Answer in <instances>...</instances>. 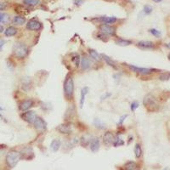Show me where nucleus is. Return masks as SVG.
<instances>
[{
  "label": "nucleus",
  "instance_id": "nucleus-46",
  "mask_svg": "<svg viewBox=\"0 0 170 170\" xmlns=\"http://www.w3.org/2000/svg\"><path fill=\"white\" fill-rule=\"evenodd\" d=\"M154 2H156V3H159V2H161L162 0H153Z\"/></svg>",
  "mask_w": 170,
  "mask_h": 170
},
{
  "label": "nucleus",
  "instance_id": "nucleus-6",
  "mask_svg": "<svg viewBox=\"0 0 170 170\" xmlns=\"http://www.w3.org/2000/svg\"><path fill=\"white\" fill-rule=\"evenodd\" d=\"M99 32L107 37H116V27L108 24H100L99 26Z\"/></svg>",
  "mask_w": 170,
  "mask_h": 170
},
{
  "label": "nucleus",
  "instance_id": "nucleus-43",
  "mask_svg": "<svg viewBox=\"0 0 170 170\" xmlns=\"http://www.w3.org/2000/svg\"><path fill=\"white\" fill-rule=\"evenodd\" d=\"M4 44H5V41L3 39V40H1L0 41V51L2 50V49H3V47L4 46Z\"/></svg>",
  "mask_w": 170,
  "mask_h": 170
},
{
  "label": "nucleus",
  "instance_id": "nucleus-38",
  "mask_svg": "<svg viewBox=\"0 0 170 170\" xmlns=\"http://www.w3.org/2000/svg\"><path fill=\"white\" fill-rule=\"evenodd\" d=\"M139 102L138 101H133L131 104H130V110L131 111H135V110L139 107Z\"/></svg>",
  "mask_w": 170,
  "mask_h": 170
},
{
  "label": "nucleus",
  "instance_id": "nucleus-34",
  "mask_svg": "<svg viewBox=\"0 0 170 170\" xmlns=\"http://www.w3.org/2000/svg\"><path fill=\"white\" fill-rule=\"evenodd\" d=\"M9 21V16L5 13H0V23L6 24Z\"/></svg>",
  "mask_w": 170,
  "mask_h": 170
},
{
  "label": "nucleus",
  "instance_id": "nucleus-24",
  "mask_svg": "<svg viewBox=\"0 0 170 170\" xmlns=\"http://www.w3.org/2000/svg\"><path fill=\"white\" fill-rule=\"evenodd\" d=\"M89 93V88L88 87H83L81 90L80 93V100H79V106L80 108L83 107L84 103H85V99H86V96Z\"/></svg>",
  "mask_w": 170,
  "mask_h": 170
},
{
  "label": "nucleus",
  "instance_id": "nucleus-7",
  "mask_svg": "<svg viewBox=\"0 0 170 170\" xmlns=\"http://www.w3.org/2000/svg\"><path fill=\"white\" fill-rule=\"evenodd\" d=\"M37 116V114L36 113V111H32V110H28L26 111H23L20 114V118L23 121H25L26 123H27L28 124H31V125H32Z\"/></svg>",
  "mask_w": 170,
  "mask_h": 170
},
{
  "label": "nucleus",
  "instance_id": "nucleus-8",
  "mask_svg": "<svg viewBox=\"0 0 170 170\" xmlns=\"http://www.w3.org/2000/svg\"><path fill=\"white\" fill-rule=\"evenodd\" d=\"M93 61L92 59L89 56V54H83L81 56V61H80V68L83 72L88 71L90 70V68L93 66Z\"/></svg>",
  "mask_w": 170,
  "mask_h": 170
},
{
  "label": "nucleus",
  "instance_id": "nucleus-48",
  "mask_svg": "<svg viewBox=\"0 0 170 170\" xmlns=\"http://www.w3.org/2000/svg\"><path fill=\"white\" fill-rule=\"evenodd\" d=\"M2 110H3V109H2V108L0 107V111H2Z\"/></svg>",
  "mask_w": 170,
  "mask_h": 170
},
{
  "label": "nucleus",
  "instance_id": "nucleus-37",
  "mask_svg": "<svg viewBox=\"0 0 170 170\" xmlns=\"http://www.w3.org/2000/svg\"><path fill=\"white\" fill-rule=\"evenodd\" d=\"M97 37H98L99 39H100V40H102L103 42H108L109 41V37L106 36V35H104V34H102V33H100V32H99L98 35H97Z\"/></svg>",
  "mask_w": 170,
  "mask_h": 170
},
{
  "label": "nucleus",
  "instance_id": "nucleus-1",
  "mask_svg": "<svg viewBox=\"0 0 170 170\" xmlns=\"http://www.w3.org/2000/svg\"><path fill=\"white\" fill-rule=\"evenodd\" d=\"M63 92L65 99L68 102H72L74 99V78L72 72H68L63 83Z\"/></svg>",
  "mask_w": 170,
  "mask_h": 170
},
{
  "label": "nucleus",
  "instance_id": "nucleus-33",
  "mask_svg": "<svg viewBox=\"0 0 170 170\" xmlns=\"http://www.w3.org/2000/svg\"><path fill=\"white\" fill-rule=\"evenodd\" d=\"M157 78L160 81H168L170 79V72H162L158 75Z\"/></svg>",
  "mask_w": 170,
  "mask_h": 170
},
{
  "label": "nucleus",
  "instance_id": "nucleus-29",
  "mask_svg": "<svg viewBox=\"0 0 170 170\" xmlns=\"http://www.w3.org/2000/svg\"><path fill=\"white\" fill-rule=\"evenodd\" d=\"M123 167H124L125 170H136L137 163L134 161H128L126 162Z\"/></svg>",
  "mask_w": 170,
  "mask_h": 170
},
{
  "label": "nucleus",
  "instance_id": "nucleus-4",
  "mask_svg": "<svg viewBox=\"0 0 170 170\" xmlns=\"http://www.w3.org/2000/svg\"><path fill=\"white\" fill-rule=\"evenodd\" d=\"M126 67H128L131 72H134L141 77H147V76H151L152 74L156 73V72H159V70L155 69V68H147V67H140V66H136L131 64H124Z\"/></svg>",
  "mask_w": 170,
  "mask_h": 170
},
{
  "label": "nucleus",
  "instance_id": "nucleus-19",
  "mask_svg": "<svg viewBox=\"0 0 170 170\" xmlns=\"http://www.w3.org/2000/svg\"><path fill=\"white\" fill-rule=\"evenodd\" d=\"M114 43L117 46H121V47H126V46H129V45L133 44V41L132 40L122 38V37H115Z\"/></svg>",
  "mask_w": 170,
  "mask_h": 170
},
{
  "label": "nucleus",
  "instance_id": "nucleus-5",
  "mask_svg": "<svg viewBox=\"0 0 170 170\" xmlns=\"http://www.w3.org/2000/svg\"><path fill=\"white\" fill-rule=\"evenodd\" d=\"M21 159V155L20 152L17 151H10L6 155V163L10 169L15 168L20 160Z\"/></svg>",
  "mask_w": 170,
  "mask_h": 170
},
{
  "label": "nucleus",
  "instance_id": "nucleus-16",
  "mask_svg": "<svg viewBox=\"0 0 170 170\" xmlns=\"http://www.w3.org/2000/svg\"><path fill=\"white\" fill-rule=\"evenodd\" d=\"M101 57H102V61H104L109 66L112 67L114 70H118V69H119L118 65H117L116 61H115L114 60H112L111 57H109L108 55H107V54H101Z\"/></svg>",
  "mask_w": 170,
  "mask_h": 170
},
{
  "label": "nucleus",
  "instance_id": "nucleus-25",
  "mask_svg": "<svg viewBox=\"0 0 170 170\" xmlns=\"http://www.w3.org/2000/svg\"><path fill=\"white\" fill-rule=\"evenodd\" d=\"M18 33V29L15 27H9L4 30V35L7 37L16 36Z\"/></svg>",
  "mask_w": 170,
  "mask_h": 170
},
{
  "label": "nucleus",
  "instance_id": "nucleus-15",
  "mask_svg": "<svg viewBox=\"0 0 170 170\" xmlns=\"http://www.w3.org/2000/svg\"><path fill=\"white\" fill-rule=\"evenodd\" d=\"M77 113V110H76V107L75 105H71V107L67 108L66 113H65V120L66 122L70 123V121H72V119L75 117Z\"/></svg>",
  "mask_w": 170,
  "mask_h": 170
},
{
  "label": "nucleus",
  "instance_id": "nucleus-26",
  "mask_svg": "<svg viewBox=\"0 0 170 170\" xmlns=\"http://www.w3.org/2000/svg\"><path fill=\"white\" fill-rule=\"evenodd\" d=\"M61 146V141L59 139H54L50 143V149L54 152H57Z\"/></svg>",
  "mask_w": 170,
  "mask_h": 170
},
{
  "label": "nucleus",
  "instance_id": "nucleus-13",
  "mask_svg": "<svg viewBox=\"0 0 170 170\" xmlns=\"http://www.w3.org/2000/svg\"><path fill=\"white\" fill-rule=\"evenodd\" d=\"M56 131H58L59 133L62 134H66V135H69L72 133V126L71 123L68 122H66L64 123H61L60 125H58L56 127Z\"/></svg>",
  "mask_w": 170,
  "mask_h": 170
},
{
  "label": "nucleus",
  "instance_id": "nucleus-41",
  "mask_svg": "<svg viewBox=\"0 0 170 170\" xmlns=\"http://www.w3.org/2000/svg\"><path fill=\"white\" fill-rule=\"evenodd\" d=\"M73 2H74V4L76 6H81L83 4V0H74Z\"/></svg>",
  "mask_w": 170,
  "mask_h": 170
},
{
  "label": "nucleus",
  "instance_id": "nucleus-14",
  "mask_svg": "<svg viewBox=\"0 0 170 170\" xmlns=\"http://www.w3.org/2000/svg\"><path fill=\"white\" fill-rule=\"evenodd\" d=\"M115 134L111 131H106L105 134H103L102 137V140H103V144L107 146H110L112 145L113 141L115 140Z\"/></svg>",
  "mask_w": 170,
  "mask_h": 170
},
{
  "label": "nucleus",
  "instance_id": "nucleus-23",
  "mask_svg": "<svg viewBox=\"0 0 170 170\" xmlns=\"http://www.w3.org/2000/svg\"><path fill=\"white\" fill-rule=\"evenodd\" d=\"M90 150L93 152H97L100 147V142H99V139L97 137H93L92 140L90 144Z\"/></svg>",
  "mask_w": 170,
  "mask_h": 170
},
{
  "label": "nucleus",
  "instance_id": "nucleus-40",
  "mask_svg": "<svg viewBox=\"0 0 170 170\" xmlns=\"http://www.w3.org/2000/svg\"><path fill=\"white\" fill-rule=\"evenodd\" d=\"M7 6H8V4H7V3L1 2V3H0V11L4 10V9L7 8Z\"/></svg>",
  "mask_w": 170,
  "mask_h": 170
},
{
  "label": "nucleus",
  "instance_id": "nucleus-17",
  "mask_svg": "<svg viewBox=\"0 0 170 170\" xmlns=\"http://www.w3.org/2000/svg\"><path fill=\"white\" fill-rule=\"evenodd\" d=\"M32 81L31 79V78H29V77L23 78L22 80H21V88H22V90L26 91V92H28L29 90H32Z\"/></svg>",
  "mask_w": 170,
  "mask_h": 170
},
{
  "label": "nucleus",
  "instance_id": "nucleus-10",
  "mask_svg": "<svg viewBox=\"0 0 170 170\" xmlns=\"http://www.w3.org/2000/svg\"><path fill=\"white\" fill-rule=\"evenodd\" d=\"M19 110L20 111H26L30 110L32 107H35V100L32 98H27L22 99L20 103H19Z\"/></svg>",
  "mask_w": 170,
  "mask_h": 170
},
{
  "label": "nucleus",
  "instance_id": "nucleus-30",
  "mask_svg": "<svg viewBox=\"0 0 170 170\" xmlns=\"http://www.w3.org/2000/svg\"><path fill=\"white\" fill-rule=\"evenodd\" d=\"M94 125H95V127L96 128H98V129H105L107 128L106 124L100 119H99V118H95L94 120Z\"/></svg>",
  "mask_w": 170,
  "mask_h": 170
},
{
  "label": "nucleus",
  "instance_id": "nucleus-42",
  "mask_svg": "<svg viewBox=\"0 0 170 170\" xmlns=\"http://www.w3.org/2000/svg\"><path fill=\"white\" fill-rule=\"evenodd\" d=\"M110 96H111V93H106L104 95H102L101 99H102V100H104V99H106L109 98Z\"/></svg>",
  "mask_w": 170,
  "mask_h": 170
},
{
  "label": "nucleus",
  "instance_id": "nucleus-22",
  "mask_svg": "<svg viewBox=\"0 0 170 170\" xmlns=\"http://www.w3.org/2000/svg\"><path fill=\"white\" fill-rule=\"evenodd\" d=\"M98 20L102 24H115L117 21V18L114 16H100L99 17Z\"/></svg>",
  "mask_w": 170,
  "mask_h": 170
},
{
  "label": "nucleus",
  "instance_id": "nucleus-39",
  "mask_svg": "<svg viewBox=\"0 0 170 170\" xmlns=\"http://www.w3.org/2000/svg\"><path fill=\"white\" fill-rule=\"evenodd\" d=\"M127 117H128V115H123L122 116H120V118H119V121H118V123H117V126L123 125Z\"/></svg>",
  "mask_w": 170,
  "mask_h": 170
},
{
  "label": "nucleus",
  "instance_id": "nucleus-20",
  "mask_svg": "<svg viewBox=\"0 0 170 170\" xmlns=\"http://www.w3.org/2000/svg\"><path fill=\"white\" fill-rule=\"evenodd\" d=\"M93 137L89 134H83L82 135L79 139V142H80V145L83 146V147H88L90 146V144L92 140Z\"/></svg>",
  "mask_w": 170,
  "mask_h": 170
},
{
  "label": "nucleus",
  "instance_id": "nucleus-31",
  "mask_svg": "<svg viewBox=\"0 0 170 170\" xmlns=\"http://www.w3.org/2000/svg\"><path fill=\"white\" fill-rule=\"evenodd\" d=\"M124 144H125L124 140H123V139H121V138L119 137V135L117 134L116 137H115V140H114V141H113L112 145H113L114 147H119V146L123 145Z\"/></svg>",
  "mask_w": 170,
  "mask_h": 170
},
{
  "label": "nucleus",
  "instance_id": "nucleus-2",
  "mask_svg": "<svg viewBox=\"0 0 170 170\" xmlns=\"http://www.w3.org/2000/svg\"><path fill=\"white\" fill-rule=\"evenodd\" d=\"M30 53L29 46L24 42H16L13 46V55L18 60L26 59Z\"/></svg>",
  "mask_w": 170,
  "mask_h": 170
},
{
  "label": "nucleus",
  "instance_id": "nucleus-12",
  "mask_svg": "<svg viewBox=\"0 0 170 170\" xmlns=\"http://www.w3.org/2000/svg\"><path fill=\"white\" fill-rule=\"evenodd\" d=\"M43 28L42 23L37 20L36 19L30 20L27 24V29L29 31H33V32H38Z\"/></svg>",
  "mask_w": 170,
  "mask_h": 170
},
{
  "label": "nucleus",
  "instance_id": "nucleus-27",
  "mask_svg": "<svg viewBox=\"0 0 170 170\" xmlns=\"http://www.w3.org/2000/svg\"><path fill=\"white\" fill-rule=\"evenodd\" d=\"M26 21H27V20L22 16H16L13 19V22L16 26H22L26 23Z\"/></svg>",
  "mask_w": 170,
  "mask_h": 170
},
{
  "label": "nucleus",
  "instance_id": "nucleus-9",
  "mask_svg": "<svg viewBox=\"0 0 170 170\" xmlns=\"http://www.w3.org/2000/svg\"><path fill=\"white\" fill-rule=\"evenodd\" d=\"M32 126L37 132H39V133H43L47 129V123L45 122L43 117L39 116H37L35 121L32 123Z\"/></svg>",
  "mask_w": 170,
  "mask_h": 170
},
{
  "label": "nucleus",
  "instance_id": "nucleus-32",
  "mask_svg": "<svg viewBox=\"0 0 170 170\" xmlns=\"http://www.w3.org/2000/svg\"><path fill=\"white\" fill-rule=\"evenodd\" d=\"M23 4L28 6H36L40 4V0H23Z\"/></svg>",
  "mask_w": 170,
  "mask_h": 170
},
{
  "label": "nucleus",
  "instance_id": "nucleus-47",
  "mask_svg": "<svg viewBox=\"0 0 170 170\" xmlns=\"http://www.w3.org/2000/svg\"><path fill=\"white\" fill-rule=\"evenodd\" d=\"M168 59L170 61V53L169 54H168Z\"/></svg>",
  "mask_w": 170,
  "mask_h": 170
},
{
  "label": "nucleus",
  "instance_id": "nucleus-35",
  "mask_svg": "<svg viewBox=\"0 0 170 170\" xmlns=\"http://www.w3.org/2000/svg\"><path fill=\"white\" fill-rule=\"evenodd\" d=\"M149 32H150V33L152 34V36H154L155 37H157V38H159L162 35L161 32H160L158 30L155 29V28H152V29H150V30H149Z\"/></svg>",
  "mask_w": 170,
  "mask_h": 170
},
{
  "label": "nucleus",
  "instance_id": "nucleus-44",
  "mask_svg": "<svg viewBox=\"0 0 170 170\" xmlns=\"http://www.w3.org/2000/svg\"><path fill=\"white\" fill-rule=\"evenodd\" d=\"M4 32V27L2 25H0V33H2Z\"/></svg>",
  "mask_w": 170,
  "mask_h": 170
},
{
  "label": "nucleus",
  "instance_id": "nucleus-21",
  "mask_svg": "<svg viewBox=\"0 0 170 170\" xmlns=\"http://www.w3.org/2000/svg\"><path fill=\"white\" fill-rule=\"evenodd\" d=\"M20 155H21V158H25V159H32L33 157V152H32V149L29 146H27L25 148L22 149V151L20 152Z\"/></svg>",
  "mask_w": 170,
  "mask_h": 170
},
{
  "label": "nucleus",
  "instance_id": "nucleus-11",
  "mask_svg": "<svg viewBox=\"0 0 170 170\" xmlns=\"http://www.w3.org/2000/svg\"><path fill=\"white\" fill-rule=\"evenodd\" d=\"M135 46L141 50H153L156 49V44L152 41H139Z\"/></svg>",
  "mask_w": 170,
  "mask_h": 170
},
{
  "label": "nucleus",
  "instance_id": "nucleus-28",
  "mask_svg": "<svg viewBox=\"0 0 170 170\" xmlns=\"http://www.w3.org/2000/svg\"><path fill=\"white\" fill-rule=\"evenodd\" d=\"M134 155H135V157L136 158H140L141 156H142V147H141V145L140 143L135 144L134 145Z\"/></svg>",
  "mask_w": 170,
  "mask_h": 170
},
{
  "label": "nucleus",
  "instance_id": "nucleus-3",
  "mask_svg": "<svg viewBox=\"0 0 170 170\" xmlns=\"http://www.w3.org/2000/svg\"><path fill=\"white\" fill-rule=\"evenodd\" d=\"M143 105L147 111L149 112H156L159 110V103L155 96L149 94L145 96L143 99Z\"/></svg>",
  "mask_w": 170,
  "mask_h": 170
},
{
  "label": "nucleus",
  "instance_id": "nucleus-18",
  "mask_svg": "<svg viewBox=\"0 0 170 170\" xmlns=\"http://www.w3.org/2000/svg\"><path fill=\"white\" fill-rule=\"evenodd\" d=\"M88 54L90 58L92 59L93 61L95 62H99L102 61V57H101V54H99L98 52L95 49H88Z\"/></svg>",
  "mask_w": 170,
  "mask_h": 170
},
{
  "label": "nucleus",
  "instance_id": "nucleus-36",
  "mask_svg": "<svg viewBox=\"0 0 170 170\" xmlns=\"http://www.w3.org/2000/svg\"><path fill=\"white\" fill-rule=\"evenodd\" d=\"M152 10H153V9H152V6H150V5H145V6L144 7L143 12L145 14V15H150V14L152 12Z\"/></svg>",
  "mask_w": 170,
  "mask_h": 170
},
{
  "label": "nucleus",
  "instance_id": "nucleus-49",
  "mask_svg": "<svg viewBox=\"0 0 170 170\" xmlns=\"http://www.w3.org/2000/svg\"><path fill=\"white\" fill-rule=\"evenodd\" d=\"M163 170H169V169H163Z\"/></svg>",
  "mask_w": 170,
  "mask_h": 170
},
{
  "label": "nucleus",
  "instance_id": "nucleus-45",
  "mask_svg": "<svg viewBox=\"0 0 170 170\" xmlns=\"http://www.w3.org/2000/svg\"><path fill=\"white\" fill-rule=\"evenodd\" d=\"M165 46H166V47H167L168 49H170V41L169 42V43H168V44H165Z\"/></svg>",
  "mask_w": 170,
  "mask_h": 170
}]
</instances>
